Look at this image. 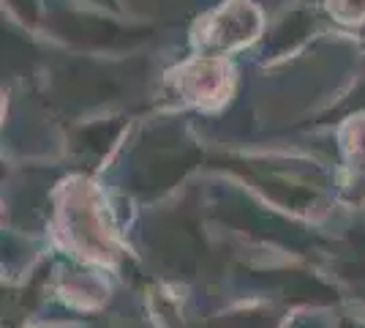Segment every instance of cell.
<instances>
[{
	"label": "cell",
	"instance_id": "5b68a950",
	"mask_svg": "<svg viewBox=\"0 0 365 328\" xmlns=\"http://www.w3.org/2000/svg\"><path fill=\"white\" fill-rule=\"evenodd\" d=\"M330 9L346 22H360L365 16V0H330Z\"/></svg>",
	"mask_w": 365,
	"mask_h": 328
},
{
	"label": "cell",
	"instance_id": "7a4b0ae2",
	"mask_svg": "<svg viewBox=\"0 0 365 328\" xmlns=\"http://www.w3.org/2000/svg\"><path fill=\"white\" fill-rule=\"evenodd\" d=\"M169 85L185 104L213 112L224 107L235 91V69L227 58L197 55L169 71Z\"/></svg>",
	"mask_w": 365,
	"mask_h": 328
},
{
	"label": "cell",
	"instance_id": "277c9868",
	"mask_svg": "<svg viewBox=\"0 0 365 328\" xmlns=\"http://www.w3.org/2000/svg\"><path fill=\"white\" fill-rule=\"evenodd\" d=\"M341 192L351 203H365V112L349 118L341 129Z\"/></svg>",
	"mask_w": 365,
	"mask_h": 328
},
{
	"label": "cell",
	"instance_id": "6da1fadb",
	"mask_svg": "<svg viewBox=\"0 0 365 328\" xmlns=\"http://www.w3.org/2000/svg\"><path fill=\"white\" fill-rule=\"evenodd\" d=\"M49 235L55 247L85 268L115 271L123 260V238L104 189L93 178H66L52 194Z\"/></svg>",
	"mask_w": 365,
	"mask_h": 328
},
{
	"label": "cell",
	"instance_id": "3957f363",
	"mask_svg": "<svg viewBox=\"0 0 365 328\" xmlns=\"http://www.w3.org/2000/svg\"><path fill=\"white\" fill-rule=\"evenodd\" d=\"M262 31V16L254 3L232 0L227 6L215 9L213 14L202 16L194 28V47L202 55H218L224 58L235 49L251 44Z\"/></svg>",
	"mask_w": 365,
	"mask_h": 328
}]
</instances>
